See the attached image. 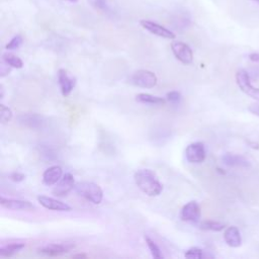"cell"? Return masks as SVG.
Listing matches in <instances>:
<instances>
[{"mask_svg":"<svg viewBox=\"0 0 259 259\" xmlns=\"http://www.w3.org/2000/svg\"><path fill=\"white\" fill-rule=\"evenodd\" d=\"M135 183L148 197H158L163 185L154 171L150 169H140L134 175Z\"/></svg>","mask_w":259,"mask_h":259,"instance_id":"cell-1","label":"cell"},{"mask_svg":"<svg viewBox=\"0 0 259 259\" xmlns=\"http://www.w3.org/2000/svg\"><path fill=\"white\" fill-rule=\"evenodd\" d=\"M75 191L79 196L94 204H99L102 201L103 192L96 183L88 181L78 182L75 184Z\"/></svg>","mask_w":259,"mask_h":259,"instance_id":"cell-2","label":"cell"},{"mask_svg":"<svg viewBox=\"0 0 259 259\" xmlns=\"http://www.w3.org/2000/svg\"><path fill=\"white\" fill-rule=\"evenodd\" d=\"M131 83L141 88L151 89L157 85L156 74L149 70H138L131 76Z\"/></svg>","mask_w":259,"mask_h":259,"instance_id":"cell-3","label":"cell"},{"mask_svg":"<svg viewBox=\"0 0 259 259\" xmlns=\"http://www.w3.org/2000/svg\"><path fill=\"white\" fill-rule=\"evenodd\" d=\"M236 82L239 86V88L244 93L259 101V88H255L254 86H252L248 73L243 70V69H240V70L237 71Z\"/></svg>","mask_w":259,"mask_h":259,"instance_id":"cell-4","label":"cell"},{"mask_svg":"<svg viewBox=\"0 0 259 259\" xmlns=\"http://www.w3.org/2000/svg\"><path fill=\"white\" fill-rule=\"evenodd\" d=\"M171 50L175 58L182 64L191 65L194 61V53L187 44L182 42H173L171 44Z\"/></svg>","mask_w":259,"mask_h":259,"instance_id":"cell-5","label":"cell"},{"mask_svg":"<svg viewBox=\"0 0 259 259\" xmlns=\"http://www.w3.org/2000/svg\"><path fill=\"white\" fill-rule=\"evenodd\" d=\"M186 160L191 163L199 164L205 159V149L204 145L201 142L189 144L185 149Z\"/></svg>","mask_w":259,"mask_h":259,"instance_id":"cell-6","label":"cell"},{"mask_svg":"<svg viewBox=\"0 0 259 259\" xmlns=\"http://www.w3.org/2000/svg\"><path fill=\"white\" fill-rule=\"evenodd\" d=\"M73 187H75V180L71 173H66L62 178L56 183V186L53 188L54 196L65 197L70 193Z\"/></svg>","mask_w":259,"mask_h":259,"instance_id":"cell-7","label":"cell"},{"mask_svg":"<svg viewBox=\"0 0 259 259\" xmlns=\"http://www.w3.org/2000/svg\"><path fill=\"white\" fill-rule=\"evenodd\" d=\"M140 25L147 29L148 31H150L153 34H156L158 37L164 38V39H169V40H173L175 39V33L172 32L170 29L156 24V23H153L151 21H146V20H142L140 22Z\"/></svg>","mask_w":259,"mask_h":259,"instance_id":"cell-8","label":"cell"},{"mask_svg":"<svg viewBox=\"0 0 259 259\" xmlns=\"http://www.w3.org/2000/svg\"><path fill=\"white\" fill-rule=\"evenodd\" d=\"M58 82L62 94L64 96H69L75 87L76 79L75 77L69 75L65 69H60L58 71Z\"/></svg>","mask_w":259,"mask_h":259,"instance_id":"cell-9","label":"cell"},{"mask_svg":"<svg viewBox=\"0 0 259 259\" xmlns=\"http://www.w3.org/2000/svg\"><path fill=\"white\" fill-rule=\"evenodd\" d=\"M38 201L43 205L45 209L51 211H58V212H70L72 209L70 205H68L65 202L57 201L53 198H49L46 196L38 197Z\"/></svg>","mask_w":259,"mask_h":259,"instance_id":"cell-10","label":"cell"},{"mask_svg":"<svg viewBox=\"0 0 259 259\" xmlns=\"http://www.w3.org/2000/svg\"><path fill=\"white\" fill-rule=\"evenodd\" d=\"M180 218L185 222H198L201 218V208L197 201L187 202L181 210Z\"/></svg>","mask_w":259,"mask_h":259,"instance_id":"cell-11","label":"cell"},{"mask_svg":"<svg viewBox=\"0 0 259 259\" xmlns=\"http://www.w3.org/2000/svg\"><path fill=\"white\" fill-rule=\"evenodd\" d=\"M0 204H1L3 208L12 211H31L34 209L33 204L28 201L5 199L3 197L0 200Z\"/></svg>","mask_w":259,"mask_h":259,"instance_id":"cell-12","label":"cell"},{"mask_svg":"<svg viewBox=\"0 0 259 259\" xmlns=\"http://www.w3.org/2000/svg\"><path fill=\"white\" fill-rule=\"evenodd\" d=\"M74 248V245L70 244H49L42 247L39 251L41 254L48 256H59L68 253Z\"/></svg>","mask_w":259,"mask_h":259,"instance_id":"cell-13","label":"cell"},{"mask_svg":"<svg viewBox=\"0 0 259 259\" xmlns=\"http://www.w3.org/2000/svg\"><path fill=\"white\" fill-rule=\"evenodd\" d=\"M63 176V170L60 166L49 167L43 174V182L48 185H55Z\"/></svg>","mask_w":259,"mask_h":259,"instance_id":"cell-14","label":"cell"},{"mask_svg":"<svg viewBox=\"0 0 259 259\" xmlns=\"http://www.w3.org/2000/svg\"><path fill=\"white\" fill-rule=\"evenodd\" d=\"M222 160L227 166H230V167H248L250 166L249 161L246 160L243 156L231 154V153H227L224 155Z\"/></svg>","mask_w":259,"mask_h":259,"instance_id":"cell-15","label":"cell"},{"mask_svg":"<svg viewBox=\"0 0 259 259\" xmlns=\"http://www.w3.org/2000/svg\"><path fill=\"white\" fill-rule=\"evenodd\" d=\"M224 239H225L226 243L233 248H237L241 245V242H242V240H241V235L240 232L238 230V228L232 226L229 227L225 233H224Z\"/></svg>","mask_w":259,"mask_h":259,"instance_id":"cell-16","label":"cell"},{"mask_svg":"<svg viewBox=\"0 0 259 259\" xmlns=\"http://www.w3.org/2000/svg\"><path fill=\"white\" fill-rule=\"evenodd\" d=\"M136 100L140 103H145V105L151 106H163L166 103V100L162 97L154 96L149 93H140L136 96Z\"/></svg>","mask_w":259,"mask_h":259,"instance_id":"cell-17","label":"cell"},{"mask_svg":"<svg viewBox=\"0 0 259 259\" xmlns=\"http://www.w3.org/2000/svg\"><path fill=\"white\" fill-rule=\"evenodd\" d=\"M20 122L26 126V127H29V128H38L40 126H42V116L37 115H22L20 117Z\"/></svg>","mask_w":259,"mask_h":259,"instance_id":"cell-18","label":"cell"},{"mask_svg":"<svg viewBox=\"0 0 259 259\" xmlns=\"http://www.w3.org/2000/svg\"><path fill=\"white\" fill-rule=\"evenodd\" d=\"M25 248V244L22 243H13L0 248V255L3 257H11L14 254L19 253Z\"/></svg>","mask_w":259,"mask_h":259,"instance_id":"cell-19","label":"cell"},{"mask_svg":"<svg viewBox=\"0 0 259 259\" xmlns=\"http://www.w3.org/2000/svg\"><path fill=\"white\" fill-rule=\"evenodd\" d=\"M225 227H226L225 224H222V223L215 222V221H204L201 224V229L205 230V231L220 232L225 229Z\"/></svg>","mask_w":259,"mask_h":259,"instance_id":"cell-20","label":"cell"},{"mask_svg":"<svg viewBox=\"0 0 259 259\" xmlns=\"http://www.w3.org/2000/svg\"><path fill=\"white\" fill-rule=\"evenodd\" d=\"M3 61L5 64L9 65L11 68H16V69H21L24 67V62L21 58H19L17 56L10 54V53H6L3 55L2 57Z\"/></svg>","mask_w":259,"mask_h":259,"instance_id":"cell-21","label":"cell"},{"mask_svg":"<svg viewBox=\"0 0 259 259\" xmlns=\"http://www.w3.org/2000/svg\"><path fill=\"white\" fill-rule=\"evenodd\" d=\"M145 241H146V243H147V245L151 251V254L154 258H163V255L160 251V248L156 245V243H155L151 238H149L148 236H145Z\"/></svg>","mask_w":259,"mask_h":259,"instance_id":"cell-22","label":"cell"},{"mask_svg":"<svg viewBox=\"0 0 259 259\" xmlns=\"http://www.w3.org/2000/svg\"><path fill=\"white\" fill-rule=\"evenodd\" d=\"M12 118V112L9 108L5 107L4 105H0V120L1 124L5 125L9 123Z\"/></svg>","mask_w":259,"mask_h":259,"instance_id":"cell-23","label":"cell"},{"mask_svg":"<svg viewBox=\"0 0 259 259\" xmlns=\"http://www.w3.org/2000/svg\"><path fill=\"white\" fill-rule=\"evenodd\" d=\"M184 256L186 258H191V259H201V258H203L204 255H203V251L201 249H200L198 247H193L185 252Z\"/></svg>","mask_w":259,"mask_h":259,"instance_id":"cell-24","label":"cell"},{"mask_svg":"<svg viewBox=\"0 0 259 259\" xmlns=\"http://www.w3.org/2000/svg\"><path fill=\"white\" fill-rule=\"evenodd\" d=\"M24 40H23V37L20 36V34H17V36H15L6 46H5V49L6 50H16L19 49L22 44H23Z\"/></svg>","mask_w":259,"mask_h":259,"instance_id":"cell-25","label":"cell"},{"mask_svg":"<svg viewBox=\"0 0 259 259\" xmlns=\"http://www.w3.org/2000/svg\"><path fill=\"white\" fill-rule=\"evenodd\" d=\"M89 3L92 7L99 11H107L109 8L107 0H89Z\"/></svg>","mask_w":259,"mask_h":259,"instance_id":"cell-26","label":"cell"},{"mask_svg":"<svg viewBox=\"0 0 259 259\" xmlns=\"http://www.w3.org/2000/svg\"><path fill=\"white\" fill-rule=\"evenodd\" d=\"M166 97H167V100L169 102L174 103V105H176V103H179L181 100V94L178 91H170L167 93Z\"/></svg>","mask_w":259,"mask_h":259,"instance_id":"cell-27","label":"cell"},{"mask_svg":"<svg viewBox=\"0 0 259 259\" xmlns=\"http://www.w3.org/2000/svg\"><path fill=\"white\" fill-rule=\"evenodd\" d=\"M10 179L15 182H21L26 179V175L21 173V172H13V173L10 175Z\"/></svg>","mask_w":259,"mask_h":259,"instance_id":"cell-28","label":"cell"},{"mask_svg":"<svg viewBox=\"0 0 259 259\" xmlns=\"http://www.w3.org/2000/svg\"><path fill=\"white\" fill-rule=\"evenodd\" d=\"M248 111H249L251 114H253V115L259 116V101H258V102H255V103H252L251 106H249Z\"/></svg>","mask_w":259,"mask_h":259,"instance_id":"cell-29","label":"cell"},{"mask_svg":"<svg viewBox=\"0 0 259 259\" xmlns=\"http://www.w3.org/2000/svg\"><path fill=\"white\" fill-rule=\"evenodd\" d=\"M249 58L253 62H259V53H252V54H250Z\"/></svg>","mask_w":259,"mask_h":259,"instance_id":"cell-30","label":"cell"},{"mask_svg":"<svg viewBox=\"0 0 259 259\" xmlns=\"http://www.w3.org/2000/svg\"><path fill=\"white\" fill-rule=\"evenodd\" d=\"M74 258H86L87 257V255H85V254H76V255H73Z\"/></svg>","mask_w":259,"mask_h":259,"instance_id":"cell-31","label":"cell"},{"mask_svg":"<svg viewBox=\"0 0 259 259\" xmlns=\"http://www.w3.org/2000/svg\"><path fill=\"white\" fill-rule=\"evenodd\" d=\"M0 90H1V94H0V98H3V96H4V89H3V86L2 85L0 86Z\"/></svg>","mask_w":259,"mask_h":259,"instance_id":"cell-32","label":"cell"},{"mask_svg":"<svg viewBox=\"0 0 259 259\" xmlns=\"http://www.w3.org/2000/svg\"><path fill=\"white\" fill-rule=\"evenodd\" d=\"M68 1H71V2H77L78 0H68Z\"/></svg>","mask_w":259,"mask_h":259,"instance_id":"cell-33","label":"cell"},{"mask_svg":"<svg viewBox=\"0 0 259 259\" xmlns=\"http://www.w3.org/2000/svg\"><path fill=\"white\" fill-rule=\"evenodd\" d=\"M253 1H259V0H253Z\"/></svg>","mask_w":259,"mask_h":259,"instance_id":"cell-34","label":"cell"}]
</instances>
